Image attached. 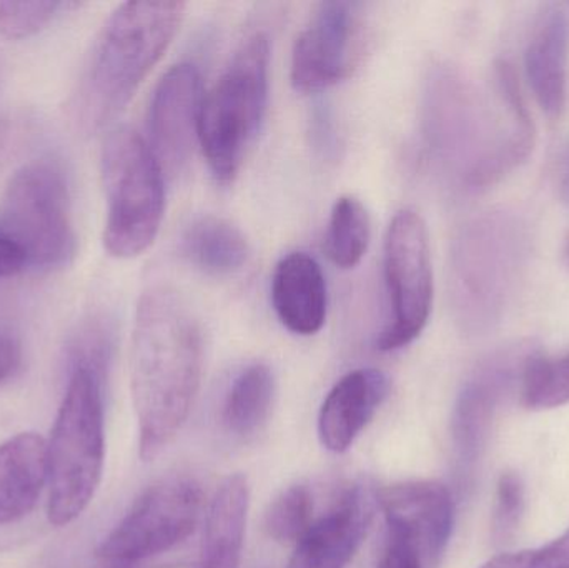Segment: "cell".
<instances>
[{
	"instance_id": "6da1fadb",
	"label": "cell",
	"mask_w": 569,
	"mask_h": 568,
	"mask_svg": "<svg viewBox=\"0 0 569 568\" xmlns=\"http://www.w3.org/2000/svg\"><path fill=\"white\" fill-rule=\"evenodd\" d=\"M421 139L448 182L480 192L530 156L535 126L513 67L495 63L493 99L457 67L437 63L421 93Z\"/></svg>"
},
{
	"instance_id": "7a4b0ae2",
	"label": "cell",
	"mask_w": 569,
	"mask_h": 568,
	"mask_svg": "<svg viewBox=\"0 0 569 568\" xmlns=\"http://www.w3.org/2000/svg\"><path fill=\"white\" fill-rule=\"evenodd\" d=\"M202 373V329L189 302L176 289L150 287L137 303L130 346V390L146 462L182 429Z\"/></svg>"
},
{
	"instance_id": "3957f363",
	"label": "cell",
	"mask_w": 569,
	"mask_h": 568,
	"mask_svg": "<svg viewBox=\"0 0 569 568\" xmlns=\"http://www.w3.org/2000/svg\"><path fill=\"white\" fill-rule=\"evenodd\" d=\"M183 2L120 3L103 26L77 92L80 127L93 133L120 116L182 23Z\"/></svg>"
},
{
	"instance_id": "277c9868",
	"label": "cell",
	"mask_w": 569,
	"mask_h": 568,
	"mask_svg": "<svg viewBox=\"0 0 569 568\" xmlns=\"http://www.w3.org/2000/svg\"><path fill=\"white\" fill-rule=\"evenodd\" d=\"M528 256L530 230L515 210H488L458 230L450 250L448 292L451 312L465 332H488L503 319Z\"/></svg>"
},
{
	"instance_id": "5b68a950",
	"label": "cell",
	"mask_w": 569,
	"mask_h": 568,
	"mask_svg": "<svg viewBox=\"0 0 569 568\" xmlns=\"http://www.w3.org/2000/svg\"><path fill=\"white\" fill-rule=\"evenodd\" d=\"M103 457V370L77 360L47 442V516L52 526H69L92 502L102 479Z\"/></svg>"
},
{
	"instance_id": "8992f818",
	"label": "cell",
	"mask_w": 569,
	"mask_h": 568,
	"mask_svg": "<svg viewBox=\"0 0 569 568\" xmlns=\"http://www.w3.org/2000/svg\"><path fill=\"white\" fill-rule=\"evenodd\" d=\"M269 37L252 33L203 97L199 143L219 183L236 180L262 129L269 103Z\"/></svg>"
},
{
	"instance_id": "52a82bcc",
	"label": "cell",
	"mask_w": 569,
	"mask_h": 568,
	"mask_svg": "<svg viewBox=\"0 0 569 568\" xmlns=\"http://www.w3.org/2000/svg\"><path fill=\"white\" fill-rule=\"evenodd\" d=\"M107 217L103 247L116 259L150 249L166 213L163 169L149 142L130 127H117L102 149Z\"/></svg>"
},
{
	"instance_id": "ba28073f",
	"label": "cell",
	"mask_w": 569,
	"mask_h": 568,
	"mask_svg": "<svg viewBox=\"0 0 569 568\" xmlns=\"http://www.w3.org/2000/svg\"><path fill=\"white\" fill-rule=\"evenodd\" d=\"M0 232L22 252L26 267L62 269L77 253L69 187L49 160L20 167L0 203Z\"/></svg>"
},
{
	"instance_id": "9c48e42d",
	"label": "cell",
	"mask_w": 569,
	"mask_h": 568,
	"mask_svg": "<svg viewBox=\"0 0 569 568\" xmlns=\"http://www.w3.org/2000/svg\"><path fill=\"white\" fill-rule=\"evenodd\" d=\"M383 273L390 313L377 347L381 352H393L420 337L433 307V269L427 223L415 210H400L388 226Z\"/></svg>"
},
{
	"instance_id": "30bf717a",
	"label": "cell",
	"mask_w": 569,
	"mask_h": 568,
	"mask_svg": "<svg viewBox=\"0 0 569 568\" xmlns=\"http://www.w3.org/2000/svg\"><path fill=\"white\" fill-rule=\"evenodd\" d=\"M202 507V487L193 477H167L136 500L97 557L110 566L147 562L183 542L196 530Z\"/></svg>"
},
{
	"instance_id": "8fae6325",
	"label": "cell",
	"mask_w": 569,
	"mask_h": 568,
	"mask_svg": "<svg viewBox=\"0 0 569 568\" xmlns=\"http://www.w3.org/2000/svg\"><path fill=\"white\" fill-rule=\"evenodd\" d=\"M358 9V3L323 2L313 10L291 50L295 89L321 92L350 73L360 39Z\"/></svg>"
},
{
	"instance_id": "7c38bea8",
	"label": "cell",
	"mask_w": 569,
	"mask_h": 568,
	"mask_svg": "<svg viewBox=\"0 0 569 568\" xmlns=\"http://www.w3.org/2000/svg\"><path fill=\"white\" fill-rule=\"evenodd\" d=\"M378 504L387 520L388 539L410 549L421 568H438L453 530L450 490L435 480H411L381 490Z\"/></svg>"
},
{
	"instance_id": "4fadbf2b",
	"label": "cell",
	"mask_w": 569,
	"mask_h": 568,
	"mask_svg": "<svg viewBox=\"0 0 569 568\" xmlns=\"http://www.w3.org/2000/svg\"><path fill=\"white\" fill-rule=\"evenodd\" d=\"M203 83L193 63L170 67L150 99L147 129L150 149L163 170L177 173L189 163L199 143Z\"/></svg>"
},
{
	"instance_id": "5bb4252c",
	"label": "cell",
	"mask_w": 569,
	"mask_h": 568,
	"mask_svg": "<svg viewBox=\"0 0 569 568\" xmlns=\"http://www.w3.org/2000/svg\"><path fill=\"white\" fill-rule=\"evenodd\" d=\"M531 360L530 347H508L480 363L465 383L451 420L453 446L463 469H470L480 456L501 396L507 392L518 372L527 370Z\"/></svg>"
},
{
	"instance_id": "9a60e30c",
	"label": "cell",
	"mask_w": 569,
	"mask_h": 568,
	"mask_svg": "<svg viewBox=\"0 0 569 568\" xmlns=\"http://www.w3.org/2000/svg\"><path fill=\"white\" fill-rule=\"evenodd\" d=\"M373 509L375 499L367 486L347 487L295 544L287 568H347L367 536Z\"/></svg>"
},
{
	"instance_id": "2e32d148",
	"label": "cell",
	"mask_w": 569,
	"mask_h": 568,
	"mask_svg": "<svg viewBox=\"0 0 569 568\" xmlns=\"http://www.w3.org/2000/svg\"><path fill=\"white\" fill-rule=\"evenodd\" d=\"M388 392L390 380L381 370L357 369L341 377L321 403L318 416L321 446L333 454L347 452Z\"/></svg>"
},
{
	"instance_id": "e0dca14e",
	"label": "cell",
	"mask_w": 569,
	"mask_h": 568,
	"mask_svg": "<svg viewBox=\"0 0 569 568\" xmlns=\"http://www.w3.org/2000/svg\"><path fill=\"white\" fill-rule=\"evenodd\" d=\"M272 306L284 329L315 336L327 320L328 290L317 259L305 252L284 256L272 276Z\"/></svg>"
},
{
	"instance_id": "ac0fdd59",
	"label": "cell",
	"mask_w": 569,
	"mask_h": 568,
	"mask_svg": "<svg viewBox=\"0 0 569 568\" xmlns=\"http://www.w3.org/2000/svg\"><path fill=\"white\" fill-rule=\"evenodd\" d=\"M569 22L560 7H547L525 53L528 80L548 117H558L567 99Z\"/></svg>"
},
{
	"instance_id": "d6986e66",
	"label": "cell",
	"mask_w": 569,
	"mask_h": 568,
	"mask_svg": "<svg viewBox=\"0 0 569 568\" xmlns=\"http://www.w3.org/2000/svg\"><path fill=\"white\" fill-rule=\"evenodd\" d=\"M47 480L49 459L43 437L22 432L0 444V526L26 517Z\"/></svg>"
},
{
	"instance_id": "ffe728a7",
	"label": "cell",
	"mask_w": 569,
	"mask_h": 568,
	"mask_svg": "<svg viewBox=\"0 0 569 568\" xmlns=\"http://www.w3.org/2000/svg\"><path fill=\"white\" fill-rule=\"evenodd\" d=\"M249 484L232 476L217 489L206 517L202 552L196 568H239L246 542Z\"/></svg>"
},
{
	"instance_id": "44dd1931",
	"label": "cell",
	"mask_w": 569,
	"mask_h": 568,
	"mask_svg": "<svg viewBox=\"0 0 569 568\" xmlns=\"http://www.w3.org/2000/svg\"><path fill=\"white\" fill-rule=\"evenodd\" d=\"M180 252L200 272L233 276L249 262L250 246L239 227L222 217H196L180 233Z\"/></svg>"
},
{
	"instance_id": "7402d4cb",
	"label": "cell",
	"mask_w": 569,
	"mask_h": 568,
	"mask_svg": "<svg viewBox=\"0 0 569 568\" xmlns=\"http://www.w3.org/2000/svg\"><path fill=\"white\" fill-rule=\"evenodd\" d=\"M276 379L266 363L246 367L230 386L223 406V423L233 436H256L272 412Z\"/></svg>"
},
{
	"instance_id": "603a6c76",
	"label": "cell",
	"mask_w": 569,
	"mask_h": 568,
	"mask_svg": "<svg viewBox=\"0 0 569 568\" xmlns=\"http://www.w3.org/2000/svg\"><path fill=\"white\" fill-rule=\"evenodd\" d=\"M371 239L370 213L360 199L343 196L331 207L325 233V252L333 266L348 270L367 253Z\"/></svg>"
},
{
	"instance_id": "cb8c5ba5",
	"label": "cell",
	"mask_w": 569,
	"mask_h": 568,
	"mask_svg": "<svg viewBox=\"0 0 569 568\" xmlns=\"http://www.w3.org/2000/svg\"><path fill=\"white\" fill-rule=\"evenodd\" d=\"M313 494L307 486L283 490L266 516V530L279 544H297L310 529L313 520Z\"/></svg>"
},
{
	"instance_id": "d4e9b609",
	"label": "cell",
	"mask_w": 569,
	"mask_h": 568,
	"mask_svg": "<svg viewBox=\"0 0 569 568\" xmlns=\"http://www.w3.org/2000/svg\"><path fill=\"white\" fill-rule=\"evenodd\" d=\"M523 400L528 409L545 410L569 402V356L533 359L523 373Z\"/></svg>"
},
{
	"instance_id": "484cf974",
	"label": "cell",
	"mask_w": 569,
	"mask_h": 568,
	"mask_svg": "<svg viewBox=\"0 0 569 568\" xmlns=\"http://www.w3.org/2000/svg\"><path fill=\"white\" fill-rule=\"evenodd\" d=\"M70 2H0V36L22 40L36 36L52 23L63 10L72 9Z\"/></svg>"
},
{
	"instance_id": "4316f807",
	"label": "cell",
	"mask_w": 569,
	"mask_h": 568,
	"mask_svg": "<svg viewBox=\"0 0 569 568\" xmlns=\"http://www.w3.org/2000/svg\"><path fill=\"white\" fill-rule=\"evenodd\" d=\"M525 509V487L520 476L507 472L500 477L497 489V506H495L491 536L495 542H510L520 526Z\"/></svg>"
},
{
	"instance_id": "83f0119b",
	"label": "cell",
	"mask_w": 569,
	"mask_h": 568,
	"mask_svg": "<svg viewBox=\"0 0 569 568\" xmlns=\"http://www.w3.org/2000/svg\"><path fill=\"white\" fill-rule=\"evenodd\" d=\"M480 568H569V530L540 549L503 554Z\"/></svg>"
},
{
	"instance_id": "f1b7e54d",
	"label": "cell",
	"mask_w": 569,
	"mask_h": 568,
	"mask_svg": "<svg viewBox=\"0 0 569 568\" xmlns=\"http://www.w3.org/2000/svg\"><path fill=\"white\" fill-rule=\"evenodd\" d=\"M377 568H421V566L415 554L403 544L388 539L387 549Z\"/></svg>"
},
{
	"instance_id": "f546056e",
	"label": "cell",
	"mask_w": 569,
	"mask_h": 568,
	"mask_svg": "<svg viewBox=\"0 0 569 568\" xmlns=\"http://www.w3.org/2000/svg\"><path fill=\"white\" fill-rule=\"evenodd\" d=\"M26 269L22 252L0 232V279L17 276Z\"/></svg>"
},
{
	"instance_id": "4dcf8cb0",
	"label": "cell",
	"mask_w": 569,
	"mask_h": 568,
	"mask_svg": "<svg viewBox=\"0 0 569 568\" xmlns=\"http://www.w3.org/2000/svg\"><path fill=\"white\" fill-rule=\"evenodd\" d=\"M20 363V349L16 340L0 333V383L9 379Z\"/></svg>"
},
{
	"instance_id": "1f68e13d",
	"label": "cell",
	"mask_w": 569,
	"mask_h": 568,
	"mask_svg": "<svg viewBox=\"0 0 569 568\" xmlns=\"http://www.w3.org/2000/svg\"><path fill=\"white\" fill-rule=\"evenodd\" d=\"M557 189L558 196L569 207V140L561 147L557 159Z\"/></svg>"
},
{
	"instance_id": "d6a6232c",
	"label": "cell",
	"mask_w": 569,
	"mask_h": 568,
	"mask_svg": "<svg viewBox=\"0 0 569 568\" xmlns=\"http://www.w3.org/2000/svg\"><path fill=\"white\" fill-rule=\"evenodd\" d=\"M110 568H196V566H187V564H150L136 562V564H122V566H112Z\"/></svg>"
},
{
	"instance_id": "836d02e7",
	"label": "cell",
	"mask_w": 569,
	"mask_h": 568,
	"mask_svg": "<svg viewBox=\"0 0 569 568\" xmlns=\"http://www.w3.org/2000/svg\"><path fill=\"white\" fill-rule=\"evenodd\" d=\"M565 256H567V260H568V263H569V237H568V240H567V247H565Z\"/></svg>"
}]
</instances>
